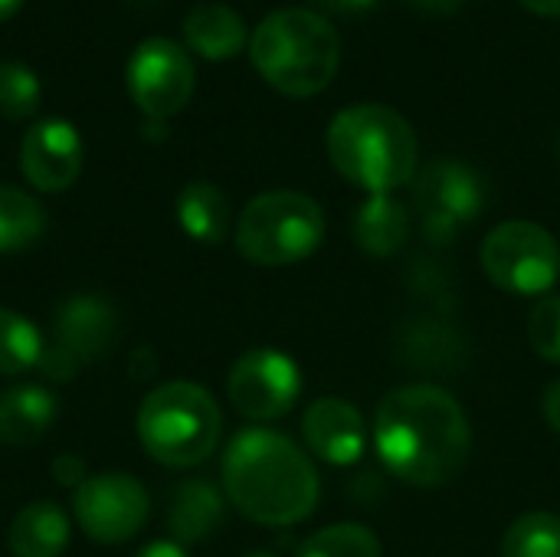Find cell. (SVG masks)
<instances>
[{"label": "cell", "mask_w": 560, "mask_h": 557, "mask_svg": "<svg viewBox=\"0 0 560 557\" xmlns=\"http://www.w3.org/2000/svg\"><path fill=\"white\" fill-rule=\"evenodd\" d=\"M374 450L390 476L430 489L463 473L472 453V430L463 404L450 391L407 384L381 401Z\"/></svg>", "instance_id": "cell-1"}, {"label": "cell", "mask_w": 560, "mask_h": 557, "mask_svg": "<svg viewBox=\"0 0 560 557\" xmlns=\"http://www.w3.org/2000/svg\"><path fill=\"white\" fill-rule=\"evenodd\" d=\"M246 557H279V555H272V552H253V555H246Z\"/></svg>", "instance_id": "cell-34"}, {"label": "cell", "mask_w": 560, "mask_h": 557, "mask_svg": "<svg viewBox=\"0 0 560 557\" xmlns=\"http://www.w3.org/2000/svg\"><path fill=\"white\" fill-rule=\"evenodd\" d=\"M413 10H420V13H433V16H450V13H456L466 0H407Z\"/></svg>", "instance_id": "cell-30"}, {"label": "cell", "mask_w": 560, "mask_h": 557, "mask_svg": "<svg viewBox=\"0 0 560 557\" xmlns=\"http://www.w3.org/2000/svg\"><path fill=\"white\" fill-rule=\"evenodd\" d=\"M223 525V499L210 483L190 479L174 492L167 529L177 545H194L210 538Z\"/></svg>", "instance_id": "cell-19"}, {"label": "cell", "mask_w": 560, "mask_h": 557, "mask_svg": "<svg viewBox=\"0 0 560 557\" xmlns=\"http://www.w3.org/2000/svg\"><path fill=\"white\" fill-rule=\"evenodd\" d=\"M43 358H46V341L39 328L26 315L0 309V374L3 378L26 374L39 368Z\"/></svg>", "instance_id": "cell-22"}, {"label": "cell", "mask_w": 560, "mask_h": 557, "mask_svg": "<svg viewBox=\"0 0 560 557\" xmlns=\"http://www.w3.org/2000/svg\"><path fill=\"white\" fill-rule=\"evenodd\" d=\"M486 276L512 295H545L560 276L558 240L532 220H505L482 240Z\"/></svg>", "instance_id": "cell-7"}, {"label": "cell", "mask_w": 560, "mask_h": 557, "mask_svg": "<svg viewBox=\"0 0 560 557\" xmlns=\"http://www.w3.org/2000/svg\"><path fill=\"white\" fill-rule=\"evenodd\" d=\"M223 414L210 391L190 381L154 387L138 407V440L151 460L171 469H194L213 456Z\"/></svg>", "instance_id": "cell-5"}, {"label": "cell", "mask_w": 560, "mask_h": 557, "mask_svg": "<svg viewBox=\"0 0 560 557\" xmlns=\"http://www.w3.org/2000/svg\"><path fill=\"white\" fill-rule=\"evenodd\" d=\"M541 410H545V420H548V427H551L555 433H560V381H555V384L545 391Z\"/></svg>", "instance_id": "cell-29"}, {"label": "cell", "mask_w": 560, "mask_h": 557, "mask_svg": "<svg viewBox=\"0 0 560 557\" xmlns=\"http://www.w3.org/2000/svg\"><path fill=\"white\" fill-rule=\"evenodd\" d=\"M184 43L197 56H203L210 62H223V59H233L240 49L249 46V33H246L243 16L233 7L197 3L184 16Z\"/></svg>", "instance_id": "cell-15"}, {"label": "cell", "mask_w": 560, "mask_h": 557, "mask_svg": "<svg viewBox=\"0 0 560 557\" xmlns=\"http://www.w3.org/2000/svg\"><path fill=\"white\" fill-rule=\"evenodd\" d=\"M46 230V213L39 200L16 187H0V253H20L33 246Z\"/></svg>", "instance_id": "cell-21"}, {"label": "cell", "mask_w": 560, "mask_h": 557, "mask_svg": "<svg viewBox=\"0 0 560 557\" xmlns=\"http://www.w3.org/2000/svg\"><path fill=\"white\" fill-rule=\"evenodd\" d=\"M43 98L39 79L23 62H0V115L7 121H26L36 115Z\"/></svg>", "instance_id": "cell-25"}, {"label": "cell", "mask_w": 560, "mask_h": 557, "mask_svg": "<svg viewBox=\"0 0 560 557\" xmlns=\"http://www.w3.org/2000/svg\"><path fill=\"white\" fill-rule=\"evenodd\" d=\"M135 557H187V552L177 542H151V545H144Z\"/></svg>", "instance_id": "cell-31"}, {"label": "cell", "mask_w": 560, "mask_h": 557, "mask_svg": "<svg viewBox=\"0 0 560 557\" xmlns=\"http://www.w3.org/2000/svg\"><path fill=\"white\" fill-rule=\"evenodd\" d=\"M115 335H118V322L105 299L95 295L69 299L56 315V345L46 348L39 368L43 374L69 378L79 364L102 358L115 345Z\"/></svg>", "instance_id": "cell-12"}, {"label": "cell", "mask_w": 560, "mask_h": 557, "mask_svg": "<svg viewBox=\"0 0 560 557\" xmlns=\"http://www.w3.org/2000/svg\"><path fill=\"white\" fill-rule=\"evenodd\" d=\"M318 473L312 460L276 430H243L223 453V492L253 522L289 529L318 506Z\"/></svg>", "instance_id": "cell-2"}, {"label": "cell", "mask_w": 560, "mask_h": 557, "mask_svg": "<svg viewBox=\"0 0 560 557\" xmlns=\"http://www.w3.org/2000/svg\"><path fill=\"white\" fill-rule=\"evenodd\" d=\"M72 522L56 502H30L23 512H16L10 525V552L13 557H59L69 545Z\"/></svg>", "instance_id": "cell-17"}, {"label": "cell", "mask_w": 560, "mask_h": 557, "mask_svg": "<svg viewBox=\"0 0 560 557\" xmlns=\"http://www.w3.org/2000/svg\"><path fill=\"white\" fill-rule=\"evenodd\" d=\"M325 240L318 200L299 190L253 197L236 220V250L256 266H292L308 259Z\"/></svg>", "instance_id": "cell-6"}, {"label": "cell", "mask_w": 560, "mask_h": 557, "mask_svg": "<svg viewBox=\"0 0 560 557\" xmlns=\"http://www.w3.org/2000/svg\"><path fill=\"white\" fill-rule=\"evenodd\" d=\"M522 7L538 16H560V0H522Z\"/></svg>", "instance_id": "cell-32"}, {"label": "cell", "mask_w": 560, "mask_h": 557, "mask_svg": "<svg viewBox=\"0 0 560 557\" xmlns=\"http://www.w3.org/2000/svg\"><path fill=\"white\" fill-rule=\"evenodd\" d=\"M318 10L325 13H338V16H361L368 13L371 7H377L381 0H315Z\"/></svg>", "instance_id": "cell-28"}, {"label": "cell", "mask_w": 560, "mask_h": 557, "mask_svg": "<svg viewBox=\"0 0 560 557\" xmlns=\"http://www.w3.org/2000/svg\"><path fill=\"white\" fill-rule=\"evenodd\" d=\"M528 338L545 361L560 364V295H545L535 305L528 322Z\"/></svg>", "instance_id": "cell-26"}, {"label": "cell", "mask_w": 560, "mask_h": 557, "mask_svg": "<svg viewBox=\"0 0 560 557\" xmlns=\"http://www.w3.org/2000/svg\"><path fill=\"white\" fill-rule=\"evenodd\" d=\"M299 557H381V542L368 525L338 522L299 545Z\"/></svg>", "instance_id": "cell-24"}, {"label": "cell", "mask_w": 560, "mask_h": 557, "mask_svg": "<svg viewBox=\"0 0 560 557\" xmlns=\"http://www.w3.org/2000/svg\"><path fill=\"white\" fill-rule=\"evenodd\" d=\"M177 223L197 243H223L230 233V204L223 190L210 181H190L177 194Z\"/></svg>", "instance_id": "cell-20"}, {"label": "cell", "mask_w": 560, "mask_h": 557, "mask_svg": "<svg viewBox=\"0 0 560 557\" xmlns=\"http://www.w3.org/2000/svg\"><path fill=\"white\" fill-rule=\"evenodd\" d=\"M20 7H23V0H0V23H7L10 16H16Z\"/></svg>", "instance_id": "cell-33"}, {"label": "cell", "mask_w": 560, "mask_h": 557, "mask_svg": "<svg viewBox=\"0 0 560 557\" xmlns=\"http://www.w3.org/2000/svg\"><path fill=\"white\" fill-rule=\"evenodd\" d=\"M72 512H75L79 529L92 542L121 545V542H131L144 529L151 515V499L135 476L102 473V476H89L75 489Z\"/></svg>", "instance_id": "cell-11"}, {"label": "cell", "mask_w": 560, "mask_h": 557, "mask_svg": "<svg viewBox=\"0 0 560 557\" xmlns=\"http://www.w3.org/2000/svg\"><path fill=\"white\" fill-rule=\"evenodd\" d=\"M56 397L46 387L23 384L0 394V443L33 446L52 427Z\"/></svg>", "instance_id": "cell-18"}, {"label": "cell", "mask_w": 560, "mask_h": 557, "mask_svg": "<svg viewBox=\"0 0 560 557\" xmlns=\"http://www.w3.org/2000/svg\"><path fill=\"white\" fill-rule=\"evenodd\" d=\"M20 171L43 194H62L82 171V135L66 118L33 121L20 141Z\"/></svg>", "instance_id": "cell-13"}, {"label": "cell", "mask_w": 560, "mask_h": 557, "mask_svg": "<svg viewBox=\"0 0 560 557\" xmlns=\"http://www.w3.org/2000/svg\"><path fill=\"white\" fill-rule=\"evenodd\" d=\"M413 204L423 217V236L443 246L482 213L486 181L466 161L433 158L413 177Z\"/></svg>", "instance_id": "cell-8"}, {"label": "cell", "mask_w": 560, "mask_h": 557, "mask_svg": "<svg viewBox=\"0 0 560 557\" xmlns=\"http://www.w3.org/2000/svg\"><path fill=\"white\" fill-rule=\"evenodd\" d=\"M125 85L144 118L164 121L187 108L197 85V72L190 53L180 43L167 36H148L128 56Z\"/></svg>", "instance_id": "cell-9"}, {"label": "cell", "mask_w": 560, "mask_h": 557, "mask_svg": "<svg viewBox=\"0 0 560 557\" xmlns=\"http://www.w3.org/2000/svg\"><path fill=\"white\" fill-rule=\"evenodd\" d=\"M302 437L328 466H354L368 450V423L361 410L341 397L315 401L302 417Z\"/></svg>", "instance_id": "cell-14"}, {"label": "cell", "mask_w": 560, "mask_h": 557, "mask_svg": "<svg viewBox=\"0 0 560 557\" xmlns=\"http://www.w3.org/2000/svg\"><path fill=\"white\" fill-rule=\"evenodd\" d=\"M52 469H56V479H59L62 486H69V489H79V486L89 479L82 460H75V456H59Z\"/></svg>", "instance_id": "cell-27"}, {"label": "cell", "mask_w": 560, "mask_h": 557, "mask_svg": "<svg viewBox=\"0 0 560 557\" xmlns=\"http://www.w3.org/2000/svg\"><path fill=\"white\" fill-rule=\"evenodd\" d=\"M354 243L374 256V259H390L407 246L410 236V213L394 194H371L358 213H354Z\"/></svg>", "instance_id": "cell-16"}, {"label": "cell", "mask_w": 560, "mask_h": 557, "mask_svg": "<svg viewBox=\"0 0 560 557\" xmlns=\"http://www.w3.org/2000/svg\"><path fill=\"white\" fill-rule=\"evenodd\" d=\"M226 394L240 417L253 423H269L285 417L299 404L302 371L289 355L276 348H253L230 368Z\"/></svg>", "instance_id": "cell-10"}, {"label": "cell", "mask_w": 560, "mask_h": 557, "mask_svg": "<svg viewBox=\"0 0 560 557\" xmlns=\"http://www.w3.org/2000/svg\"><path fill=\"white\" fill-rule=\"evenodd\" d=\"M502 557H560V519L528 512L515 519L502 538Z\"/></svg>", "instance_id": "cell-23"}, {"label": "cell", "mask_w": 560, "mask_h": 557, "mask_svg": "<svg viewBox=\"0 0 560 557\" xmlns=\"http://www.w3.org/2000/svg\"><path fill=\"white\" fill-rule=\"evenodd\" d=\"M249 59L276 92L289 98H312L335 82L341 39L325 13L282 7L262 16L253 30Z\"/></svg>", "instance_id": "cell-4"}, {"label": "cell", "mask_w": 560, "mask_h": 557, "mask_svg": "<svg viewBox=\"0 0 560 557\" xmlns=\"http://www.w3.org/2000/svg\"><path fill=\"white\" fill-rule=\"evenodd\" d=\"M335 171L368 194H394L413 184L420 171V144L410 121L377 102L341 108L325 135Z\"/></svg>", "instance_id": "cell-3"}]
</instances>
